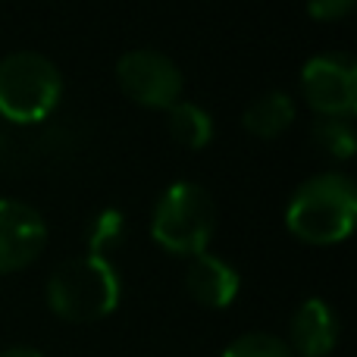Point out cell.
Wrapping results in <instances>:
<instances>
[{"label":"cell","instance_id":"cell-10","mask_svg":"<svg viewBox=\"0 0 357 357\" xmlns=\"http://www.w3.org/2000/svg\"><path fill=\"white\" fill-rule=\"evenodd\" d=\"M295 123V100L285 91H266L245 107L241 126L254 138H276Z\"/></svg>","mask_w":357,"mask_h":357},{"label":"cell","instance_id":"cell-14","mask_svg":"<svg viewBox=\"0 0 357 357\" xmlns=\"http://www.w3.org/2000/svg\"><path fill=\"white\" fill-rule=\"evenodd\" d=\"M222 357H295L291 348L279 335L270 333H245L235 342H229Z\"/></svg>","mask_w":357,"mask_h":357},{"label":"cell","instance_id":"cell-11","mask_svg":"<svg viewBox=\"0 0 357 357\" xmlns=\"http://www.w3.org/2000/svg\"><path fill=\"white\" fill-rule=\"evenodd\" d=\"M169 135L176 138L182 148L201 151L213 142V116L204 107L191 104V100H176L167 113Z\"/></svg>","mask_w":357,"mask_h":357},{"label":"cell","instance_id":"cell-13","mask_svg":"<svg viewBox=\"0 0 357 357\" xmlns=\"http://www.w3.org/2000/svg\"><path fill=\"white\" fill-rule=\"evenodd\" d=\"M314 138L329 157H335V160H348V157H354L357 142H354V129H351L348 119L323 116L320 123L314 126Z\"/></svg>","mask_w":357,"mask_h":357},{"label":"cell","instance_id":"cell-5","mask_svg":"<svg viewBox=\"0 0 357 357\" xmlns=\"http://www.w3.org/2000/svg\"><path fill=\"white\" fill-rule=\"evenodd\" d=\"M119 88L142 107H173L182 100V73L167 54L138 47L119 56L116 63Z\"/></svg>","mask_w":357,"mask_h":357},{"label":"cell","instance_id":"cell-16","mask_svg":"<svg viewBox=\"0 0 357 357\" xmlns=\"http://www.w3.org/2000/svg\"><path fill=\"white\" fill-rule=\"evenodd\" d=\"M0 357H44V354L29 345H13V348H6V351H0Z\"/></svg>","mask_w":357,"mask_h":357},{"label":"cell","instance_id":"cell-1","mask_svg":"<svg viewBox=\"0 0 357 357\" xmlns=\"http://www.w3.org/2000/svg\"><path fill=\"white\" fill-rule=\"evenodd\" d=\"M357 220V188L345 173H320L301 182L285 207L291 235L307 245H339Z\"/></svg>","mask_w":357,"mask_h":357},{"label":"cell","instance_id":"cell-2","mask_svg":"<svg viewBox=\"0 0 357 357\" xmlns=\"http://www.w3.org/2000/svg\"><path fill=\"white\" fill-rule=\"evenodd\" d=\"M123 295L119 273L107 257H73L47 279V307L69 323H94L113 314Z\"/></svg>","mask_w":357,"mask_h":357},{"label":"cell","instance_id":"cell-4","mask_svg":"<svg viewBox=\"0 0 357 357\" xmlns=\"http://www.w3.org/2000/svg\"><path fill=\"white\" fill-rule=\"evenodd\" d=\"M63 94V75L44 54L16 50L0 60V116L16 126L41 123Z\"/></svg>","mask_w":357,"mask_h":357},{"label":"cell","instance_id":"cell-15","mask_svg":"<svg viewBox=\"0 0 357 357\" xmlns=\"http://www.w3.org/2000/svg\"><path fill=\"white\" fill-rule=\"evenodd\" d=\"M354 10V0H307V13L320 22H333Z\"/></svg>","mask_w":357,"mask_h":357},{"label":"cell","instance_id":"cell-3","mask_svg":"<svg viewBox=\"0 0 357 357\" xmlns=\"http://www.w3.org/2000/svg\"><path fill=\"white\" fill-rule=\"evenodd\" d=\"M216 229V204L197 182H173L160 195L151 216V235L169 254H204Z\"/></svg>","mask_w":357,"mask_h":357},{"label":"cell","instance_id":"cell-6","mask_svg":"<svg viewBox=\"0 0 357 357\" xmlns=\"http://www.w3.org/2000/svg\"><path fill=\"white\" fill-rule=\"evenodd\" d=\"M301 91L323 116L345 119L357 107V63L348 54H317L301 69Z\"/></svg>","mask_w":357,"mask_h":357},{"label":"cell","instance_id":"cell-12","mask_svg":"<svg viewBox=\"0 0 357 357\" xmlns=\"http://www.w3.org/2000/svg\"><path fill=\"white\" fill-rule=\"evenodd\" d=\"M88 254L94 257H107L110 251H116L126 238V216L116 207H104L91 222H88Z\"/></svg>","mask_w":357,"mask_h":357},{"label":"cell","instance_id":"cell-9","mask_svg":"<svg viewBox=\"0 0 357 357\" xmlns=\"http://www.w3.org/2000/svg\"><path fill=\"white\" fill-rule=\"evenodd\" d=\"M185 289H188V295L195 298L197 304L222 310L238 298L241 276L229 260L204 251V254H195V257H191L188 270H185Z\"/></svg>","mask_w":357,"mask_h":357},{"label":"cell","instance_id":"cell-8","mask_svg":"<svg viewBox=\"0 0 357 357\" xmlns=\"http://www.w3.org/2000/svg\"><path fill=\"white\" fill-rule=\"evenodd\" d=\"M295 357H326L339 345V317L323 298H307L298 304L289 323V342Z\"/></svg>","mask_w":357,"mask_h":357},{"label":"cell","instance_id":"cell-7","mask_svg":"<svg viewBox=\"0 0 357 357\" xmlns=\"http://www.w3.org/2000/svg\"><path fill=\"white\" fill-rule=\"evenodd\" d=\"M47 245V222L31 204L0 197V273H16L38 260Z\"/></svg>","mask_w":357,"mask_h":357}]
</instances>
